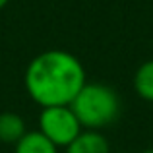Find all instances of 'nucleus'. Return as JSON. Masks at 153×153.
<instances>
[{"mask_svg": "<svg viewBox=\"0 0 153 153\" xmlns=\"http://www.w3.org/2000/svg\"><path fill=\"white\" fill-rule=\"evenodd\" d=\"M85 83L83 64L68 51H45L25 70V89L43 108L70 105Z\"/></svg>", "mask_w": 153, "mask_h": 153, "instance_id": "f257e3e1", "label": "nucleus"}, {"mask_svg": "<svg viewBox=\"0 0 153 153\" xmlns=\"http://www.w3.org/2000/svg\"><path fill=\"white\" fill-rule=\"evenodd\" d=\"M76 118L85 130H101L120 114V97L105 83H85L70 103Z\"/></svg>", "mask_w": 153, "mask_h": 153, "instance_id": "f03ea898", "label": "nucleus"}, {"mask_svg": "<svg viewBox=\"0 0 153 153\" xmlns=\"http://www.w3.org/2000/svg\"><path fill=\"white\" fill-rule=\"evenodd\" d=\"M82 130L83 128L70 105L45 107L39 114V132L56 147H68Z\"/></svg>", "mask_w": 153, "mask_h": 153, "instance_id": "7ed1b4c3", "label": "nucleus"}, {"mask_svg": "<svg viewBox=\"0 0 153 153\" xmlns=\"http://www.w3.org/2000/svg\"><path fill=\"white\" fill-rule=\"evenodd\" d=\"M66 153H111L108 140L99 130H85L83 128L78 138L66 147Z\"/></svg>", "mask_w": 153, "mask_h": 153, "instance_id": "20e7f679", "label": "nucleus"}, {"mask_svg": "<svg viewBox=\"0 0 153 153\" xmlns=\"http://www.w3.org/2000/svg\"><path fill=\"white\" fill-rule=\"evenodd\" d=\"M27 132L25 120L16 112H2L0 114V142L18 143Z\"/></svg>", "mask_w": 153, "mask_h": 153, "instance_id": "39448f33", "label": "nucleus"}, {"mask_svg": "<svg viewBox=\"0 0 153 153\" xmlns=\"http://www.w3.org/2000/svg\"><path fill=\"white\" fill-rule=\"evenodd\" d=\"M14 153H58V147L45 138L39 130L25 132L18 143H14Z\"/></svg>", "mask_w": 153, "mask_h": 153, "instance_id": "423d86ee", "label": "nucleus"}, {"mask_svg": "<svg viewBox=\"0 0 153 153\" xmlns=\"http://www.w3.org/2000/svg\"><path fill=\"white\" fill-rule=\"evenodd\" d=\"M134 89L142 99L153 103V58L146 60L134 74Z\"/></svg>", "mask_w": 153, "mask_h": 153, "instance_id": "0eeeda50", "label": "nucleus"}, {"mask_svg": "<svg viewBox=\"0 0 153 153\" xmlns=\"http://www.w3.org/2000/svg\"><path fill=\"white\" fill-rule=\"evenodd\" d=\"M8 2H10V0H0V10H2V8H4V6H6V4H8Z\"/></svg>", "mask_w": 153, "mask_h": 153, "instance_id": "6e6552de", "label": "nucleus"}, {"mask_svg": "<svg viewBox=\"0 0 153 153\" xmlns=\"http://www.w3.org/2000/svg\"><path fill=\"white\" fill-rule=\"evenodd\" d=\"M143 153H153V149H146V151H143Z\"/></svg>", "mask_w": 153, "mask_h": 153, "instance_id": "1a4fd4ad", "label": "nucleus"}]
</instances>
